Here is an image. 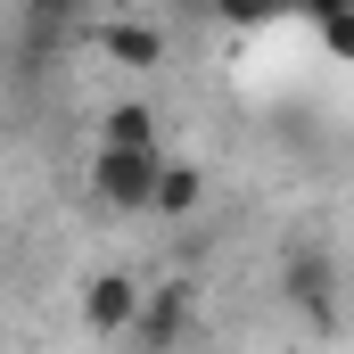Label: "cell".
Here are the masks:
<instances>
[{
    "mask_svg": "<svg viewBox=\"0 0 354 354\" xmlns=\"http://www.w3.org/2000/svg\"><path fill=\"white\" fill-rule=\"evenodd\" d=\"M157 189H165V157L157 149H99L91 157V198L107 214H157Z\"/></svg>",
    "mask_w": 354,
    "mask_h": 354,
    "instance_id": "6da1fadb",
    "label": "cell"
},
{
    "mask_svg": "<svg viewBox=\"0 0 354 354\" xmlns=\"http://www.w3.org/2000/svg\"><path fill=\"white\" fill-rule=\"evenodd\" d=\"M157 140H165V115L149 99H115L99 115V149H157Z\"/></svg>",
    "mask_w": 354,
    "mask_h": 354,
    "instance_id": "52a82bcc",
    "label": "cell"
},
{
    "mask_svg": "<svg viewBox=\"0 0 354 354\" xmlns=\"http://www.w3.org/2000/svg\"><path fill=\"white\" fill-rule=\"evenodd\" d=\"M8 41H17V75H41L75 41V8H17L8 17Z\"/></svg>",
    "mask_w": 354,
    "mask_h": 354,
    "instance_id": "5b68a950",
    "label": "cell"
},
{
    "mask_svg": "<svg viewBox=\"0 0 354 354\" xmlns=\"http://www.w3.org/2000/svg\"><path fill=\"white\" fill-rule=\"evenodd\" d=\"M198 198H206V174H198V165H165L157 214H165V223H189V214H198Z\"/></svg>",
    "mask_w": 354,
    "mask_h": 354,
    "instance_id": "ba28073f",
    "label": "cell"
},
{
    "mask_svg": "<svg viewBox=\"0 0 354 354\" xmlns=\"http://www.w3.org/2000/svg\"><path fill=\"white\" fill-rule=\"evenodd\" d=\"M140 313H149V288H140L124 264H107V272L83 280V330H91V338H132Z\"/></svg>",
    "mask_w": 354,
    "mask_h": 354,
    "instance_id": "3957f363",
    "label": "cell"
},
{
    "mask_svg": "<svg viewBox=\"0 0 354 354\" xmlns=\"http://www.w3.org/2000/svg\"><path fill=\"white\" fill-rule=\"evenodd\" d=\"M280 297L305 313V322H338V272H330V256L322 248H288V264H280Z\"/></svg>",
    "mask_w": 354,
    "mask_h": 354,
    "instance_id": "277c9868",
    "label": "cell"
},
{
    "mask_svg": "<svg viewBox=\"0 0 354 354\" xmlns=\"http://www.w3.org/2000/svg\"><path fill=\"white\" fill-rule=\"evenodd\" d=\"M313 33H322V50H330L338 66H354V0H330V8L313 17Z\"/></svg>",
    "mask_w": 354,
    "mask_h": 354,
    "instance_id": "9c48e42d",
    "label": "cell"
},
{
    "mask_svg": "<svg viewBox=\"0 0 354 354\" xmlns=\"http://www.w3.org/2000/svg\"><path fill=\"white\" fill-rule=\"evenodd\" d=\"M189 330H198V280L174 272V280L149 288V313H140V330H132V354H181Z\"/></svg>",
    "mask_w": 354,
    "mask_h": 354,
    "instance_id": "7a4b0ae2",
    "label": "cell"
},
{
    "mask_svg": "<svg viewBox=\"0 0 354 354\" xmlns=\"http://www.w3.org/2000/svg\"><path fill=\"white\" fill-rule=\"evenodd\" d=\"M99 50H107L115 66H165V33H157L149 17H107V25H99Z\"/></svg>",
    "mask_w": 354,
    "mask_h": 354,
    "instance_id": "8992f818",
    "label": "cell"
}]
</instances>
